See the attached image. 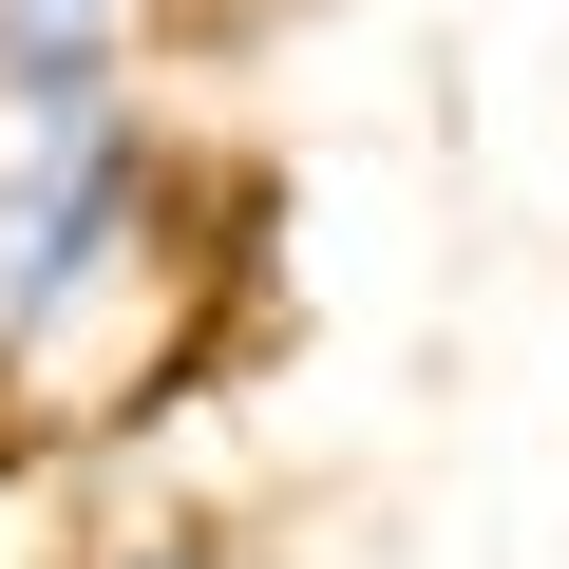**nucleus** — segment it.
Here are the masks:
<instances>
[{
	"mask_svg": "<svg viewBox=\"0 0 569 569\" xmlns=\"http://www.w3.org/2000/svg\"><path fill=\"white\" fill-rule=\"evenodd\" d=\"M133 569H247V550H209V531H171V550H133Z\"/></svg>",
	"mask_w": 569,
	"mask_h": 569,
	"instance_id": "f03ea898",
	"label": "nucleus"
},
{
	"mask_svg": "<svg viewBox=\"0 0 569 569\" xmlns=\"http://www.w3.org/2000/svg\"><path fill=\"white\" fill-rule=\"evenodd\" d=\"M0 39H114V0H0Z\"/></svg>",
	"mask_w": 569,
	"mask_h": 569,
	"instance_id": "f257e3e1",
	"label": "nucleus"
}]
</instances>
